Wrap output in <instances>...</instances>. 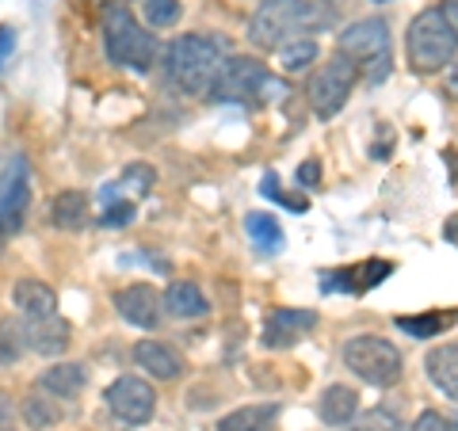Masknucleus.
Instances as JSON below:
<instances>
[{
    "label": "nucleus",
    "instance_id": "nucleus-29",
    "mask_svg": "<svg viewBox=\"0 0 458 431\" xmlns=\"http://www.w3.org/2000/svg\"><path fill=\"white\" fill-rule=\"evenodd\" d=\"M348 431H405V424H401L394 412L375 409V412H363L360 420H352V427H348Z\"/></svg>",
    "mask_w": 458,
    "mask_h": 431
},
{
    "label": "nucleus",
    "instance_id": "nucleus-31",
    "mask_svg": "<svg viewBox=\"0 0 458 431\" xmlns=\"http://www.w3.org/2000/svg\"><path fill=\"white\" fill-rule=\"evenodd\" d=\"M409 431H458V424H454V420H447L443 412H432V409H428V412H420V416H417V424H412Z\"/></svg>",
    "mask_w": 458,
    "mask_h": 431
},
{
    "label": "nucleus",
    "instance_id": "nucleus-2",
    "mask_svg": "<svg viewBox=\"0 0 458 431\" xmlns=\"http://www.w3.org/2000/svg\"><path fill=\"white\" fill-rule=\"evenodd\" d=\"M318 23V8L306 0H260L249 20V42L260 50H283L286 42L302 38V31Z\"/></svg>",
    "mask_w": 458,
    "mask_h": 431
},
{
    "label": "nucleus",
    "instance_id": "nucleus-1",
    "mask_svg": "<svg viewBox=\"0 0 458 431\" xmlns=\"http://www.w3.org/2000/svg\"><path fill=\"white\" fill-rule=\"evenodd\" d=\"M225 57H229L225 35H214V31L180 35L165 54V77L188 96L210 92L225 65Z\"/></svg>",
    "mask_w": 458,
    "mask_h": 431
},
{
    "label": "nucleus",
    "instance_id": "nucleus-22",
    "mask_svg": "<svg viewBox=\"0 0 458 431\" xmlns=\"http://www.w3.org/2000/svg\"><path fill=\"white\" fill-rule=\"evenodd\" d=\"M57 397H42V393H27L23 397V424L31 431H47L62 420V409L54 405Z\"/></svg>",
    "mask_w": 458,
    "mask_h": 431
},
{
    "label": "nucleus",
    "instance_id": "nucleus-19",
    "mask_svg": "<svg viewBox=\"0 0 458 431\" xmlns=\"http://www.w3.org/2000/svg\"><path fill=\"white\" fill-rule=\"evenodd\" d=\"M321 420L325 424H352L355 420V412H360V393L352 390V385H328V390L321 393Z\"/></svg>",
    "mask_w": 458,
    "mask_h": 431
},
{
    "label": "nucleus",
    "instance_id": "nucleus-14",
    "mask_svg": "<svg viewBox=\"0 0 458 431\" xmlns=\"http://www.w3.org/2000/svg\"><path fill=\"white\" fill-rule=\"evenodd\" d=\"M23 333H27V348L38 351V355H62L69 348V321L65 317H57V313H50V317H27L23 325Z\"/></svg>",
    "mask_w": 458,
    "mask_h": 431
},
{
    "label": "nucleus",
    "instance_id": "nucleus-27",
    "mask_svg": "<svg viewBox=\"0 0 458 431\" xmlns=\"http://www.w3.org/2000/svg\"><path fill=\"white\" fill-rule=\"evenodd\" d=\"M27 348V333H23V325H16L12 317L0 321V367H16L20 363V355Z\"/></svg>",
    "mask_w": 458,
    "mask_h": 431
},
{
    "label": "nucleus",
    "instance_id": "nucleus-11",
    "mask_svg": "<svg viewBox=\"0 0 458 431\" xmlns=\"http://www.w3.org/2000/svg\"><path fill=\"white\" fill-rule=\"evenodd\" d=\"M336 46L352 62H375V57L390 54V27H386V20H360V23L344 27Z\"/></svg>",
    "mask_w": 458,
    "mask_h": 431
},
{
    "label": "nucleus",
    "instance_id": "nucleus-13",
    "mask_svg": "<svg viewBox=\"0 0 458 431\" xmlns=\"http://www.w3.org/2000/svg\"><path fill=\"white\" fill-rule=\"evenodd\" d=\"M134 363L146 370L149 378H161V382H172L183 375V355L176 348H168L161 340H138L134 343Z\"/></svg>",
    "mask_w": 458,
    "mask_h": 431
},
{
    "label": "nucleus",
    "instance_id": "nucleus-25",
    "mask_svg": "<svg viewBox=\"0 0 458 431\" xmlns=\"http://www.w3.org/2000/svg\"><path fill=\"white\" fill-rule=\"evenodd\" d=\"M454 321H458L454 313H420V317H397V328L417 340H428V336H443V328Z\"/></svg>",
    "mask_w": 458,
    "mask_h": 431
},
{
    "label": "nucleus",
    "instance_id": "nucleus-4",
    "mask_svg": "<svg viewBox=\"0 0 458 431\" xmlns=\"http://www.w3.org/2000/svg\"><path fill=\"white\" fill-rule=\"evenodd\" d=\"M344 367H348L355 378H363L367 385H378V390L397 385L401 375H405V359H401V351L390 340L370 336V333L352 336L344 343Z\"/></svg>",
    "mask_w": 458,
    "mask_h": 431
},
{
    "label": "nucleus",
    "instance_id": "nucleus-8",
    "mask_svg": "<svg viewBox=\"0 0 458 431\" xmlns=\"http://www.w3.org/2000/svg\"><path fill=\"white\" fill-rule=\"evenodd\" d=\"M104 401H107L114 420H123V424H146V420H153V412H157V390L138 375L114 378L107 385Z\"/></svg>",
    "mask_w": 458,
    "mask_h": 431
},
{
    "label": "nucleus",
    "instance_id": "nucleus-34",
    "mask_svg": "<svg viewBox=\"0 0 458 431\" xmlns=\"http://www.w3.org/2000/svg\"><path fill=\"white\" fill-rule=\"evenodd\" d=\"M12 424H16V405H12V397L0 390V431H12Z\"/></svg>",
    "mask_w": 458,
    "mask_h": 431
},
{
    "label": "nucleus",
    "instance_id": "nucleus-37",
    "mask_svg": "<svg viewBox=\"0 0 458 431\" xmlns=\"http://www.w3.org/2000/svg\"><path fill=\"white\" fill-rule=\"evenodd\" d=\"M375 4H382V0H375Z\"/></svg>",
    "mask_w": 458,
    "mask_h": 431
},
{
    "label": "nucleus",
    "instance_id": "nucleus-16",
    "mask_svg": "<svg viewBox=\"0 0 458 431\" xmlns=\"http://www.w3.org/2000/svg\"><path fill=\"white\" fill-rule=\"evenodd\" d=\"M428 378L436 382V390H443L451 401H458V343H443V348H432L424 359Z\"/></svg>",
    "mask_w": 458,
    "mask_h": 431
},
{
    "label": "nucleus",
    "instance_id": "nucleus-10",
    "mask_svg": "<svg viewBox=\"0 0 458 431\" xmlns=\"http://www.w3.org/2000/svg\"><path fill=\"white\" fill-rule=\"evenodd\" d=\"M114 313H119L126 325L149 333V328H157L165 317V294H157L149 283H131L114 294Z\"/></svg>",
    "mask_w": 458,
    "mask_h": 431
},
{
    "label": "nucleus",
    "instance_id": "nucleus-23",
    "mask_svg": "<svg viewBox=\"0 0 458 431\" xmlns=\"http://www.w3.org/2000/svg\"><path fill=\"white\" fill-rule=\"evenodd\" d=\"M318 62V42L313 38H294V42H286V46L279 50V65H283V73H306V69Z\"/></svg>",
    "mask_w": 458,
    "mask_h": 431
},
{
    "label": "nucleus",
    "instance_id": "nucleus-35",
    "mask_svg": "<svg viewBox=\"0 0 458 431\" xmlns=\"http://www.w3.org/2000/svg\"><path fill=\"white\" fill-rule=\"evenodd\" d=\"M443 92H447L451 99H458V57L447 69H443Z\"/></svg>",
    "mask_w": 458,
    "mask_h": 431
},
{
    "label": "nucleus",
    "instance_id": "nucleus-36",
    "mask_svg": "<svg viewBox=\"0 0 458 431\" xmlns=\"http://www.w3.org/2000/svg\"><path fill=\"white\" fill-rule=\"evenodd\" d=\"M443 16H447V23H451V31L458 35V0H443Z\"/></svg>",
    "mask_w": 458,
    "mask_h": 431
},
{
    "label": "nucleus",
    "instance_id": "nucleus-24",
    "mask_svg": "<svg viewBox=\"0 0 458 431\" xmlns=\"http://www.w3.org/2000/svg\"><path fill=\"white\" fill-rule=\"evenodd\" d=\"M245 229H249V237L256 241V249H264V252H279L283 249V229H279V222L271 218V214H249Z\"/></svg>",
    "mask_w": 458,
    "mask_h": 431
},
{
    "label": "nucleus",
    "instance_id": "nucleus-12",
    "mask_svg": "<svg viewBox=\"0 0 458 431\" xmlns=\"http://www.w3.org/2000/svg\"><path fill=\"white\" fill-rule=\"evenodd\" d=\"M318 328V313L313 309H276L264 325V343L267 348H291L302 336Z\"/></svg>",
    "mask_w": 458,
    "mask_h": 431
},
{
    "label": "nucleus",
    "instance_id": "nucleus-32",
    "mask_svg": "<svg viewBox=\"0 0 458 431\" xmlns=\"http://www.w3.org/2000/svg\"><path fill=\"white\" fill-rule=\"evenodd\" d=\"M12 54H16V27L0 23V69L12 62Z\"/></svg>",
    "mask_w": 458,
    "mask_h": 431
},
{
    "label": "nucleus",
    "instance_id": "nucleus-33",
    "mask_svg": "<svg viewBox=\"0 0 458 431\" xmlns=\"http://www.w3.org/2000/svg\"><path fill=\"white\" fill-rule=\"evenodd\" d=\"M302 188H318L321 183V161H302L298 165V176H294Z\"/></svg>",
    "mask_w": 458,
    "mask_h": 431
},
{
    "label": "nucleus",
    "instance_id": "nucleus-5",
    "mask_svg": "<svg viewBox=\"0 0 458 431\" xmlns=\"http://www.w3.org/2000/svg\"><path fill=\"white\" fill-rule=\"evenodd\" d=\"M104 50L114 65L146 73L157 57V38L146 27H138V20L126 8H111L104 20Z\"/></svg>",
    "mask_w": 458,
    "mask_h": 431
},
{
    "label": "nucleus",
    "instance_id": "nucleus-6",
    "mask_svg": "<svg viewBox=\"0 0 458 431\" xmlns=\"http://www.w3.org/2000/svg\"><path fill=\"white\" fill-rule=\"evenodd\" d=\"M279 84L271 80L267 65L256 62V57H245V54H229L218 80H214L210 96L214 99H229V104H260V99L276 96Z\"/></svg>",
    "mask_w": 458,
    "mask_h": 431
},
{
    "label": "nucleus",
    "instance_id": "nucleus-9",
    "mask_svg": "<svg viewBox=\"0 0 458 431\" xmlns=\"http://www.w3.org/2000/svg\"><path fill=\"white\" fill-rule=\"evenodd\" d=\"M27 203H31V168L27 156H12L0 176V237H12L23 225Z\"/></svg>",
    "mask_w": 458,
    "mask_h": 431
},
{
    "label": "nucleus",
    "instance_id": "nucleus-21",
    "mask_svg": "<svg viewBox=\"0 0 458 431\" xmlns=\"http://www.w3.org/2000/svg\"><path fill=\"white\" fill-rule=\"evenodd\" d=\"M50 222L57 229H81L84 222H89V199H84L81 191H62L54 199V207H50Z\"/></svg>",
    "mask_w": 458,
    "mask_h": 431
},
{
    "label": "nucleus",
    "instance_id": "nucleus-28",
    "mask_svg": "<svg viewBox=\"0 0 458 431\" xmlns=\"http://www.w3.org/2000/svg\"><path fill=\"white\" fill-rule=\"evenodd\" d=\"M153 183H157V172L149 168V165H131L123 172V180H119V191H126V195H149L153 191Z\"/></svg>",
    "mask_w": 458,
    "mask_h": 431
},
{
    "label": "nucleus",
    "instance_id": "nucleus-7",
    "mask_svg": "<svg viewBox=\"0 0 458 431\" xmlns=\"http://www.w3.org/2000/svg\"><path fill=\"white\" fill-rule=\"evenodd\" d=\"M352 89H355V62L336 54V57H328L321 65V73L310 80V104L321 119H333V114H340V107L348 104Z\"/></svg>",
    "mask_w": 458,
    "mask_h": 431
},
{
    "label": "nucleus",
    "instance_id": "nucleus-15",
    "mask_svg": "<svg viewBox=\"0 0 458 431\" xmlns=\"http://www.w3.org/2000/svg\"><path fill=\"white\" fill-rule=\"evenodd\" d=\"M12 306L23 317H50V313H57V294H54V286L38 279H20L12 286Z\"/></svg>",
    "mask_w": 458,
    "mask_h": 431
},
{
    "label": "nucleus",
    "instance_id": "nucleus-3",
    "mask_svg": "<svg viewBox=\"0 0 458 431\" xmlns=\"http://www.w3.org/2000/svg\"><path fill=\"white\" fill-rule=\"evenodd\" d=\"M405 50H409V65L417 73H439V69H447L454 62L458 35L451 31V23L439 8H428L409 23Z\"/></svg>",
    "mask_w": 458,
    "mask_h": 431
},
{
    "label": "nucleus",
    "instance_id": "nucleus-26",
    "mask_svg": "<svg viewBox=\"0 0 458 431\" xmlns=\"http://www.w3.org/2000/svg\"><path fill=\"white\" fill-rule=\"evenodd\" d=\"M183 16V4L180 0H141V20L157 31H168V27H176Z\"/></svg>",
    "mask_w": 458,
    "mask_h": 431
},
{
    "label": "nucleus",
    "instance_id": "nucleus-17",
    "mask_svg": "<svg viewBox=\"0 0 458 431\" xmlns=\"http://www.w3.org/2000/svg\"><path fill=\"white\" fill-rule=\"evenodd\" d=\"M84 382H89V367H84V363H57V367H50L47 375L38 378L42 390H47L50 397H57V401L77 397L84 390Z\"/></svg>",
    "mask_w": 458,
    "mask_h": 431
},
{
    "label": "nucleus",
    "instance_id": "nucleus-20",
    "mask_svg": "<svg viewBox=\"0 0 458 431\" xmlns=\"http://www.w3.org/2000/svg\"><path fill=\"white\" fill-rule=\"evenodd\" d=\"M276 416H279L276 405H245V409L222 416L218 431H271L276 427Z\"/></svg>",
    "mask_w": 458,
    "mask_h": 431
},
{
    "label": "nucleus",
    "instance_id": "nucleus-30",
    "mask_svg": "<svg viewBox=\"0 0 458 431\" xmlns=\"http://www.w3.org/2000/svg\"><path fill=\"white\" fill-rule=\"evenodd\" d=\"M134 218V203L131 199H111V203H104V214H99V225L104 229H119Z\"/></svg>",
    "mask_w": 458,
    "mask_h": 431
},
{
    "label": "nucleus",
    "instance_id": "nucleus-18",
    "mask_svg": "<svg viewBox=\"0 0 458 431\" xmlns=\"http://www.w3.org/2000/svg\"><path fill=\"white\" fill-rule=\"evenodd\" d=\"M165 309L168 317H180V321H191V317H207V294L199 291L195 283H168L165 291Z\"/></svg>",
    "mask_w": 458,
    "mask_h": 431
}]
</instances>
